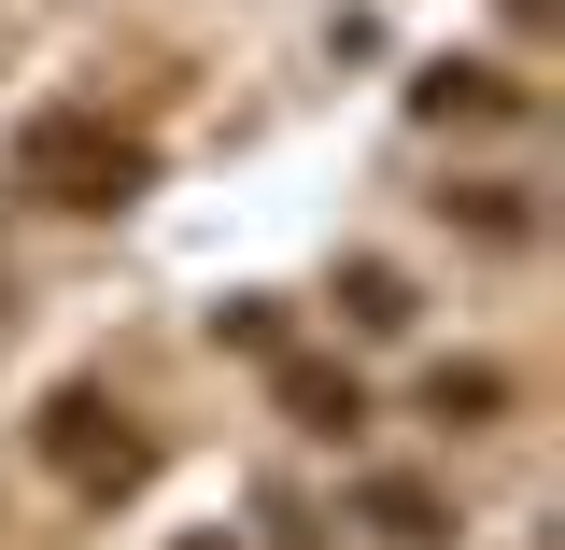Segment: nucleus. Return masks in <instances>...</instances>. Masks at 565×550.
Segmentation results:
<instances>
[{
  "label": "nucleus",
  "instance_id": "obj_7",
  "mask_svg": "<svg viewBox=\"0 0 565 550\" xmlns=\"http://www.w3.org/2000/svg\"><path fill=\"white\" fill-rule=\"evenodd\" d=\"M494 410H509L494 367H438V381H424V423H494Z\"/></svg>",
  "mask_w": 565,
  "mask_h": 550
},
{
  "label": "nucleus",
  "instance_id": "obj_8",
  "mask_svg": "<svg viewBox=\"0 0 565 550\" xmlns=\"http://www.w3.org/2000/svg\"><path fill=\"white\" fill-rule=\"evenodd\" d=\"M212 339H226V353H282V311H269V296H226Z\"/></svg>",
  "mask_w": 565,
  "mask_h": 550
},
{
  "label": "nucleus",
  "instance_id": "obj_1",
  "mask_svg": "<svg viewBox=\"0 0 565 550\" xmlns=\"http://www.w3.org/2000/svg\"><path fill=\"white\" fill-rule=\"evenodd\" d=\"M141 184H156V141H141V128H114V114H85V99H57V114H29V128H14V198L128 212Z\"/></svg>",
  "mask_w": 565,
  "mask_h": 550
},
{
  "label": "nucleus",
  "instance_id": "obj_9",
  "mask_svg": "<svg viewBox=\"0 0 565 550\" xmlns=\"http://www.w3.org/2000/svg\"><path fill=\"white\" fill-rule=\"evenodd\" d=\"M452 212H467L481 240H523V184H452Z\"/></svg>",
  "mask_w": 565,
  "mask_h": 550
},
{
  "label": "nucleus",
  "instance_id": "obj_5",
  "mask_svg": "<svg viewBox=\"0 0 565 550\" xmlns=\"http://www.w3.org/2000/svg\"><path fill=\"white\" fill-rule=\"evenodd\" d=\"M353 522H367V537H396V550H438V537H452V494L382 466V481H353Z\"/></svg>",
  "mask_w": 565,
  "mask_h": 550
},
{
  "label": "nucleus",
  "instance_id": "obj_2",
  "mask_svg": "<svg viewBox=\"0 0 565 550\" xmlns=\"http://www.w3.org/2000/svg\"><path fill=\"white\" fill-rule=\"evenodd\" d=\"M43 452H57L85 494H128L141 481V438H128V410H114L99 381H57V396H43Z\"/></svg>",
  "mask_w": 565,
  "mask_h": 550
},
{
  "label": "nucleus",
  "instance_id": "obj_4",
  "mask_svg": "<svg viewBox=\"0 0 565 550\" xmlns=\"http://www.w3.org/2000/svg\"><path fill=\"white\" fill-rule=\"evenodd\" d=\"M269 367H282V423H297V438H353V423H367L353 367H326V353H269Z\"/></svg>",
  "mask_w": 565,
  "mask_h": 550
},
{
  "label": "nucleus",
  "instance_id": "obj_6",
  "mask_svg": "<svg viewBox=\"0 0 565 550\" xmlns=\"http://www.w3.org/2000/svg\"><path fill=\"white\" fill-rule=\"evenodd\" d=\"M340 325H353V339H411V325H424V311H411V269L353 255V269H340Z\"/></svg>",
  "mask_w": 565,
  "mask_h": 550
},
{
  "label": "nucleus",
  "instance_id": "obj_3",
  "mask_svg": "<svg viewBox=\"0 0 565 550\" xmlns=\"http://www.w3.org/2000/svg\"><path fill=\"white\" fill-rule=\"evenodd\" d=\"M411 114H424V128H509V114H523V85H509L494 57H438V71L411 85Z\"/></svg>",
  "mask_w": 565,
  "mask_h": 550
}]
</instances>
